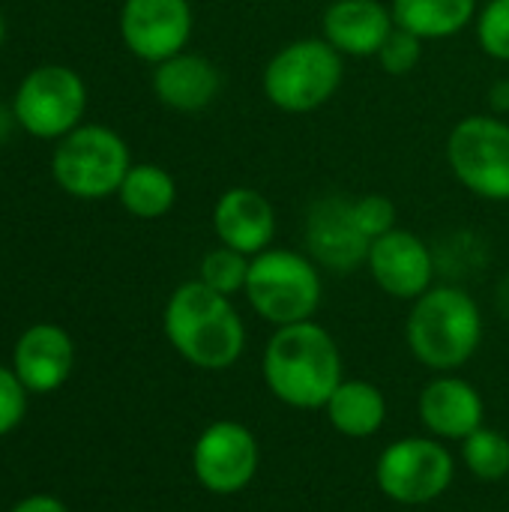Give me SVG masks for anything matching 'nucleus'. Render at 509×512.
Here are the masks:
<instances>
[{
	"label": "nucleus",
	"instance_id": "obj_3",
	"mask_svg": "<svg viewBox=\"0 0 509 512\" xmlns=\"http://www.w3.org/2000/svg\"><path fill=\"white\" fill-rule=\"evenodd\" d=\"M405 339L411 354L432 372L462 369L483 342V312L477 300L453 285H432L414 300Z\"/></svg>",
	"mask_w": 509,
	"mask_h": 512
},
{
	"label": "nucleus",
	"instance_id": "obj_24",
	"mask_svg": "<svg viewBox=\"0 0 509 512\" xmlns=\"http://www.w3.org/2000/svg\"><path fill=\"white\" fill-rule=\"evenodd\" d=\"M474 30L483 54L509 63V0H486L477 12Z\"/></svg>",
	"mask_w": 509,
	"mask_h": 512
},
{
	"label": "nucleus",
	"instance_id": "obj_7",
	"mask_svg": "<svg viewBox=\"0 0 509 512\" xmlns=\"http://www.w3.org/2000/svg\"><path fill=\"white\" fill-rule=\"evenodd\" d=\"M453 177L483 201H509V123L495 114L459 120L447 138Z\"/></svg>",
	"mask_w": 509,
	"mask_h": 512
},
{
	"label": "nucleus",
	"instance_id": "obj_9",
	"mask_svg": "<svg viewBox=\"0 0 509 512\" xmlns=\"http://www.w3.org/2000/svg\"><path fill=\"white\" fill-rule=\"evenodd\" d=\"M456 477L453 453L438 438H399L375 462V483L384 498L402 507L438 501Z\"/></svg>",
	"mask_w": 509,
	"mask_h": 512
},
{
	"label": "nucleus",
	"instance_id": "obj_10",
	"mask_svg": "<svg viewBox=\"0 0 509 512\" xmlns=\"http://www.w3.org/2000/svg\"><path fill=\"white\" fill-rule=\"evenodd\" d=\"M261 450L255 435L237 420L210 423L192 447L195 480L219 498L240 495L258 474Z\"/></svg>",
	"mask_w": 509,
	"mask_h": 512
},
{
	"label": "nucleus",
	"instance_id": "obj_30",
	"mask_svg": "<svg viewBox=\"0 0 509 512\" xmlns=\"http://www.w3.org/2000/svg\"><path fill=\"white\" fill-rule=\"evenodd\" d=\"M3 36H6V24H3V15H0V45H3Z\"/></svg>",
	"mask_w": 509,
	"mask_h": 512
},
{
	"label": "nucleus",
	"instance_id": "obj_14",
	"mask_svg": "<svg viewBox=\"0 0 509 512\" xmlns=\"http://www.w3.org/2000/svg\"><path fill=\"white\" fill-rule=\"evenodd\" d=\"M213 231L222 246L255 258L270 249L276 237V210L264 192L252 186H231L213 207Z\"/></svg>",
	"mask_w": 509,
	"mask_h": 512
},
{
	"label": "nucleus",
	"instance_id": "obj_6",
	"mask_svg": "<svg viewBox=\"0 0 509 512\" xmlns=\"http://www.w3.org/2000/svg\"><path fill=\"white\" fill-rule=\"evenodd\" d=\"M132 168L126 141L99 123H81L60 138L51 156L54 183L78 201H102L120 192Z\"/></svg>",
	"mask_w": 509,
	"mask_h": 512
},
{
	"label": "nucleus",
	"instance_id": "obj_2",
	"mask_svg": "<svg viewBox=\"0 0 509 512\" xmlns=\"http://www.w3.org/2000/svg\"><path fill=\"white\" fill-rule=\"evenodd\" d=\"M162 327L171 348L204 372H225L246 351V324L237 306L201 279L183 282L168 297Z\"/></svg>",
	"mask_w": 509,
	"mask_h": 512
},
{
	"label": "nucleus",
	"instance_id": "obj_19",
	"mask_svg": "<svg viewBox=\"0 0 509 512\" xmlns=\"http://www.w3.org/2000/svg\"><path fill=\"white\" fill-rule=\"evenodd\" d=\"M330 426L354 441L372 438L387 423V396L369 381H342L324 405Z\"/></svg>",
	"mask_w": 509,
	"mask_h": 512
},
{
	"label": "nucleus",
	"instance_id": "obj_15",
	"mask_svg": "<svg viewBox=\"0 0 509 512\" xmlns=\"http://www.w3.org/2000/svg\"><path fill=\"white\" fill-rule=\"evenodd\" d=\"M420 423L438 441H465L480 426H486V405L474 384L459 375L432 378L417 402Z\"/></svg>",
	"mask_w": 509,
	"mask_h": 512
},
{
	"label": "nucleus",
	"instance_id": "obj_20",
	"mask_svg": "<svg viewBox=\"0 0 509 512\" xmlns=\"http://www.w3.org/2000/svg\"><path fill=\"white\" fill-rule=\"evenodd\" d=\"M396 27L417 39H450L477 21V0H390Z\"/></svg>",
	"mask_w": 509,
	"mask_h": 512
},
{
	"label": "nucleus",
	"instance_id": "obj_5",
	"mask_svg": "<svg viewBox=\"0 0 509 512\" xmlns=\"http://www.w3.org/2000/svg\"><path fill=\"white\" fill-rule=\"evenodd\" d=\"M243 294L258 318L273 327H288L315 318L324 285L318 264L306 252L270 246L252 258Z\"/></svg>",
	"mask_w": 509,
	"mask_h": 512
},
{
	"label": "nucleus",
	"instance_id": "obj_25",
	"mask_svg": "<svg viewBox=\"0 0 509 512\" xmlns=\"http://www.w3.org/2000/svg\"><path fill=\"white\" fill-rule=\"evenodd\" d=\"M420 57H423V39H417L414 33H408L402 27H393V33L387 36V42L381 45L375 60L381 63V69L387 75L402 78L417 69Z\"/></svg>",
	"mask_w": 509,
	"mask_h": 512
},
{
	"label": "nucleus",
	"instance_id": "obj_18",
	"mask_svg": "<svg viewBox=\"0 0 509 512\" xmlns=\"http://www.w3.org/2000/svg\"><path fill=\"white\" fill-rule=\"evenodd\" d=\"M219 90H222V75L216 63L207 60L204 54L180 51L156 63L153 93L171 111H180V114L204 111L207 105L216 102Z\"/></svg>",
	"mask_w": 509,
	"mask_h": 512
},
{
	"label": "nucleus",
	"instance_id": "obj_11",
	"mask_svg": "<svg viewBox=\"0 0 509 512\" xmlns=\"http://www.w3.org/2000/svg\"><path fill=\"white\" fill-rule=\"evenodd\" d=\"M195 15L189 0H123L120 36L123 45L147 63H162L186 51Z\"/></svg>",
	"mask_w": 509,
	"mask_h": 512
},
{
	"label": "nucleus",
	"instance_id": "obj_23",
	"mask_svg": "<svg viewBox=\"0 0 509 512\" xmlns=\"http://www.w3.org/2000/svg\"><path fill=\"white\" fill-rule=\"evenodd\" d=\"M249 264L252 258L237 252V249H228V246H216L210 249L204 258H201V267H198V279L213 288L216 294H225V297H234L240 291H246V279H249Z\"/></svg>",
	"mask_w": 509,
	"mask_h": 512
},
{
	"label": "nucleus",
	"instance_id": "obj_26",
	"mask_svg": "<svg viewBox=\"0 0 509 512\" xmlns=\"http://www.w3.org/2000/svg\"><path fill=\"white\" fill-rule=\"evenodd\" d=\"M351 213L360 225V231L369 240L384 237L387 231L396 228V204L384 195H363V198H351Z\"/></svg>",
	"mask_w": 509,
	"mask_h": 512
},
{
	"label": "nucleus",
	"instance_id": "obj_13",
	"mask_svg": "<svg viewBox=\"0 0 509 512\" xmlns=\"http://www.w3.org/2000/svg\"><path fill=\"white\" fill-rule=\"evenodd\" d=\"M366 267L375 285L396 300H417L435 285V258L426 240L414 231L393 228L372 240Z\"/></svg>",
	"mask_w": 509,
	"mask_h": 512
},
{
	"label": "nucleus",
	"instance_id": "obj_16",
	"mask_svg": "<svg viewBox=\"0 0 509 512\" xmlns=\"http://www.w3.org/2000/svg\"><path fill=\"white\" fill-rule=\"evenodd\" d=\"M396 21L381 0H333L321 15L324 39L342 57H378Z\"/></svg>",
	"mask_w": 509,
	"mask_h": 512
},
{
	"label": "nucleus",
	"instance_id": "obj_21",
	"mask_svg": "<svg viewBox=\"0 0 509 512\" xmlns=\"http://www.w3.org/2000/svg\"><path fill=\"white\" fill-rule=\"evenodd\" d=\"M117 198L135 219H162L177 204V180L162 165L138 162L123 177Z\"/></svg>",
	"mask_w": 509,
	"mask_h": 512
},
{
	"label": "nucleus",
	"instance_id": "obj_28",
	"mask_svg": "<svg viewBox=\"0 0 509 512\" xmlns=\"http://www.w3.org/2000/svg\"><path fill=\"white\" fill-rule=\"evenodd\" d=\"M12 512H69L57 498H48V495H33V498H24L21 504H15Z\"/></svg>",
	"mask_w": 509,
	"mask_h": 512
},
{
	"label": "nucleus",
	"instance_id": "obj_17",
	"mask_svg": "<svg viewBox=\"0 0 509 512\" xmlns=\"http://www.w3.org/2000/svg\"><path fill=\"white\" fill-rule=\"evenodd\" d=\"M75 363V348L66 330L57 324H33L21 333L15 354H12V372L30 393H51L57 390Z\"/></svg>",
	"mask_w": 509,
	"mask_h": 512
},
{
	"label": "nucleus",
	"instance_id": "obj_22",
	"mask_svg": "<svg viewBox=\"0 0 509 512\" xmlns=\"http://www.w3.org/2000/svg\"><path fill=\"white\" fill-rule=\"evenodd\" d=\"M462 462L471 477L483 483H498L509 474V438L498 429L480 426L462 441Z\"/></svg>",
	"mask_w": 509,
	"mask_h": 512
},
{
	"label": "nucleus",
	"instance_id": "obj_29",
	"mask_svg": "<svg viewBox=\"0 0 509 512\" xmlns=\"http://www.w3.org/2000/svg\"><path fill=\"white\" fill-rule=\"evenodd\" d=\"M12 123H15V114H12V111H6V108L0 105V144L6 141V135H9V129H12Z\"/></svg>",
	"mask_w": 509,
	"mask_h": 512
},
{
	"label": "nucleus",
	"instance_id": "obj_1",
	"mask_svg": "<svg viewBox=\"0 0 509 512\" xmlns=\"http://www.w3.org/2000/svg\"><path fill=\"white\" fill-rule=\"evenodd\" d=\"M267 390L288 408L318 411L330 402L342 378V351L315 321L276 327L261 360Z\"/></svg>",
	"mask_w": 509,
	"mask_h": 512
},
{
	"label": "nucleus",
	"instance_id": "obj_8",
	"mask_svg": "<svg viewBox=\"0 0 509 512\" xmlns=\"http://www.w3.org/2000/svg\"><path fill=\"white\" fill-rule=\"evenodd\" d=\"M87 111L84 78L60 63L30 69L12 99L15 123L33 138H63L81 126Z\"/></svg>",
	"mask_w": 509,
	"mask_h": 512
},
{
	"label": "nucleus",
	"instance_id": "obj_27",
	"mask_svg": "<svg viewBox=\"0 0 509 512\" xmlns=\"http://www.w3.org/2000/svg\"><path fill=\"white\" fill-rule=\"evenodd\" d=\"M24 393L27 390L18 381V375L0 366V438L21 423V417L27 411V396Z\"/></svg>",
	"mask_w": 509,
	"mask_h": 512
},
{
	"label": "nucleus",
	"instance_id": "obj_12",
	"mask_svg": "<svg viewBox=\"0 0 509 512\" xmlns=\"http://www.w3.org/2000/svg\"><path fill=\"white\" fill-rule=\"evenodd\" d=\"M303 240H306V255L318 267L333 273H354L357 267H363L372 246V240L360 231L351 213V198L342 195L318 198L309 207Z\"/></svg>",
	"mask_w": 509,
	"mask_h": 512
},
{
	"label": "nucleus",
	"instance_id": "obj_4",
	"mask_svg": "<svg viewBox=\"0 0 509 512\" xmlns=\"http://www.w3.org/2000/svg\"><path fill=\"white\" fill-rule=\"evenodd\" d=\"M342 78L345 57L324 36H306L282 45L267 60L261 87L273 108L285 114H309L339 93Z\"/></svg>",
	"mask_w": 509,
	"mask_h": 512
}]
</instances>
